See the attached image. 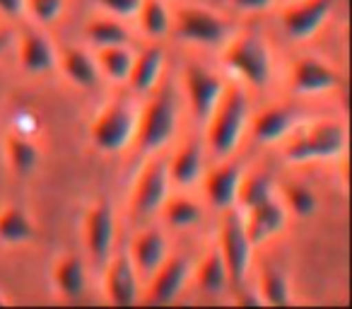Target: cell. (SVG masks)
<instances>
[{
	"instance_id": "cell-1",
	"label": "cell",
	"mask_w": 352,
	"mask_h": 309,
	"mask_svg": "<svg viewBox=\"0 0 352 309\" xmlns=\"http://www.w3.org/2000/svg\"><path fill=\"white\" fill-rule=\"evenodd\" d=\"M249 121V97L239 85H225L220 99L210 116L206 118L208 126V147L217 158H227L236 150Z\"/></svg>"
},
{
	"instance_id": "cell-2",
	"label": "cell",
	"mask_w": 352,
	"mask_h": 309,
	"mask_svg": "<svg viewBox=\"0 0 352 309\" xmlns=\"http://www.w3.org/2000/svg\"><path fill=\"white\" fill-rule=\"evenodd\" d=\"M179 123V104L171 83H157L155 94L138 116L135 140L142 152H157L171 140Z\"/></svg>"
},
{
	"instance_id": "cell-3",
	"label": "cell",
	"mask_w": 352,
	"mask_h": 309,
	"mask_svg": "<svg viewBox=\"0 0 352 309\" xmlns=\"http://www.w3.org/2000/svg\"><path fill=\"white\" fill-rule=\"evenodd\" d=\"M285 145V158L289 162H309V160H336L345 152V128L338 121H314L304 128L289 133Z\"/></svg>"
},
{
	"instance_id": "cell-4",
	"label": "cell",
	"mask_w": 352,
	"mask_h": 309,
	"mask_svg": "<svg viewBox=\"0 0 352 309\" xmlns=\"http://www.w3.org/2000/svg\"><path fill=\"white\" fill-rule=\"evenodd\" d=\"M138 107L131 99H111L102 111L97 114V118L89 126V136L92 142L104 152H118L126 150L133 140H135L138 131Z\"/></svg>"
},
{
	"instance_id": "cell-5",
	"label": "cell",
	"mask_w": 352,
	"mask_h": 309,
	"mask_svg": "<svg viewBox=\"0 0 352 309\" xmlns=\"http://www.w3.org/2000/svg\"><path fill=\"white\" fill-rule=\"evenodd\" d=\"M225 63L239 75L251 87H265L270 83L273 63H270V51L258 34L246 32L227 44Z\"/></svg>"
},
{
	"instance_id": "cell-6",
	"label": "cell",
	"mask_w": 352,
	"mask_h": 309,
	"mask_svg": "<svg viewBox=\"0 0 352 309\" xmlns=\"http://www.w3.org/2000/svg\"><path fill=\"white\" fill-rule=\"evenodd\" d=\"M169 169H166V160L162 155H152L142 169L138 172L135 184L131 191V213L135 220L155 215L162 208V203L169 196Z\"/></svg>"
},
{
	"instance_id": "cell-7",
	"label": "cell",
	"mask_w": 352,
	"mask_h": 309,
	"mask_svg": "<svg viewBox=\"0 0 352 309\" xmlns=\"http://www.w3.org/2000/svg\"><path fill=\"white\" fill-rule=\"evenodd\" d=\"M217 249H220L222 259H225L227 273H230V285L246 280L251 268V254H254L256 246L246 237L241 215L236 211H232V208H227L225 217H222L220 244H217Z\"/></svg>"
},
{
	"instance_id": "cell-8",
	"label": "cell",
	"mask_w": 352,
	"mask_h": 309,
	"mask_svg": "<svg viewBox=\"0 0 352 309\" xmlns=\"http://www.w3.org/2000/svg\"><path fill=\"white\" fill-rule=\"evenodd\" d=\"M176 36L201 46L225 44L230 36V25L208 8L186 6L176 12Z\"/></svg>"
},
{
	"instance_id": "cell-9",
	"label": "cell",
	"mask_w": 352,
	"mask_h": 309,
	"mask_svg": "<svg viewBox=\"0 0 352 309\" xmlns=\"http://www.w3.org/2000/svg\"><path fill=\"white\" fill-rule=\"evenodd\" d=\"M191 273V264L186 256H166L164 264L150 275V285L145 290L147 304H171L184 290Z\"/></svg>"
},
{
	"instance_id": "cell-10",
	"label": "cell",
	"mask_w": 352,
	"mask_h": 309,
	"mask_svg": "<svg viewBox=\"0 0 352 309\" xmlns=\"http://www.w3.org/2000/svg\"><path fill=\"white\" fill-rule=\"evenodd\" d=\"M336 0H302L283 10V30L292 41H307L328 20Z\"/></svg>"
},
{
	"instance_id": "cell-11",
	"label": "cell",
	"mask_w": 352,
	"mask_h": 309,
	"mask_svg": "<svg viewBox=\"0 0 352 309\" xmlns=\"http://www.w3.org/2000/svg\"><path fill=\"white\" fill-rule=\"evenodd\" d=\"M85 237L87 249L97 264H107L113 254V239H116V225H113V208L109 198H99L85 217Z\"/></svg>"
},
{
	"instance_id": "cell-12",
	"label": "cell",
	"mask_w": 352,
	"mask_h": 309,
	"mask_svg": "<svg viewBox=\"0 0 352 309\" xmlns=\"http://www.w3.org/2000/svg\"><path fill=\"white\" fill-rule=\"evenodd\" d=\"M241 222H244V232L249 237V242L254 246H258L285 230V225H287V208L283 206V201H278L273 196L268 201L258 203V206L246 208L244 215H241Z\"/></svg>"
},
{
	"instance_id": "cell-13",
	"label": "cell",
	"mask_w": 352,
	"mask_h": 309,
	"mask_svg": "<svg viewBox=\"0 0 352 309\" xmlns=\"http://www.w3.org/2000/svg\"><path fill=\"white\" fill-rule=\"evenodd\" d=\"M107 295H109V302L121 304V307L140 302V278H138V270L133 266L128 251L109 256Z\"/></svg>"
},
{
	"instance_id": "cell-14",
	"label": "cell",
	"mask_w": 352,
	"mask_h": 309,
	"mask_svg": "<svg viewBox=\"0 0 352 309\" xmlns=\"http://www.w3.org/2000/svg\"><path fill=\"white\" fill-rule=\"evenodd\" d=\"M289 85L297 94H326L340 85V75L321 58L304 56L294 63Z\"/></svg>"
},
{
	"instance_id": "cell-15",
	"label": "cell",
	"mask_w": 352,
	"mask_h": 309,
	"mask_svg": "<svg viewBox=\"0 0 352 309\" xmlns=\"http://www.w3.org/2000/svg\"><path fill=\"white\" fill-rule=\"evenodd\" d=\"M184 78H186V92H188V102H191V111L196 114V118L206 121L212 109H215L217 99H220L222 89H225V83L215 73L203 68V65H188Z\"/></svg>"
},
{
	"instance_id": "cell-16",
	"label": "cell",
	"mask_w": 352,
	"mask_h": 309,
	"mask_svg": "<svg viewBox=\"0 0 352 309\" xmlns=\"http://www.w3.org/2000/svg\"><path fill=\"white\" fill-rule=\"evenodd\" d=\"M128 256H131L133 266L138 270V278H150L169 256V246L160 230H142L133 237L131 246H128Z\"/></svg>"
},
{
	"instance_id": "cell-17",
	"label": "cell",
	"mask_w": 352,
	"mask_h": 309,
	"mask_svg": "<svg viewBox=\"0 0 352 309\" xmlns=\"http://www.w3.org/2000/svg\"><path fill=\"white\" fill-rule=\"evenodd\" d=\"M56 49L44 32L36 27H25L20 34V65L27 73H49L56 65Z\"/></svg>"
},
{
	"instance_id": "cell-18",
	"label": "cell",
	"mask_w": 352,
	"mask_h": 309,
	"mask_svg": "<svg viewBox=\"0 0 352 309\" xmlns=\"http://www.w3.org/2000/svg\"><path fill=\"white\" fill-rule=\"evenodd\" d=\"M241 164L239 162H222L206 177L208 201L220 211H227L236 203V189L241 182Z\"/></svg>"
},
{
	"instance_id": "cell-19",
	"label": "cell",
	"mask_w": 352,
	"mask_h": 309,
	"mask_svg": "<svg viewBox=\"0 0 352 309\" xmlns=\"http://www.w3.org/2000/svg\"><path fill=\"white\" fill-rule=\"evenodd\" d=\"M166 169L176 187H193L203 177V145L198 138H188L171 160H166Z\"/></svg>"
},
{
	"instance_id": "cell-20",
	"label": "cell",
	"mask_w": 352,
	"mask_h": 309,
	"mask_svg": "<svg viewBox=\"0 0 352 309\" xmlns=\"http://www.w3.org/2000/svg\"><path fill=\"white\" fill-rule=\"evenodd\" d=\"M164 49L147 46L138 56H133L131 75H128L126 83L135 92H152L162 80V73H164Z\"/></svg>"
},
{
	"instance_id": "cell-21",
	"label": "cell",
	"mask_w": 352,
	"mask_h": 309,
	"mask_svg": "<svg viewBox=\"0 0 352 309\" xmlns=\"http://www.w3.org/2000/svg\"><path fill=\"white\" fill-rule=\"evenodd\" d=\"M297 126V114L287 107H270L261 111L254 121V138L258 142H278L285 140Z\"/></svg>"
},
{
	"instance_id": "cell-22",
	"label": "cell",
	"mask_w": 352,
	"mask_h": 309,
	"mask_svg": "<svg viewBox=\"0 0 352 309\" xmlns=\"http://www.w3.org/2000/svg\"><path fill=\"white\" fill-rule=\"evenodd\" d=\"M54 285L63 297L68 299H78L80 295L85 292V285H87V278H85V266L82 261L75 254H68L63 259L56 261L54 266Z\"/></svg>"
},
{
	"instance_id": "cell-23",
	"label": "cell",
	"mask_w": 352,
	"mask_h": 309,
	"mask_svg": "<svg viewBox=\"0 0 352 309\" xmlns=\"http://www.w3.org/2000/svg\"><path fill=\"white\" fill-rule=\"evenodd\" d=\"M198 285L206 295H222L230 288V273H227L225 259L217 246L208 249L203 256L201 266H198Z\"/></svg>"
},
{
	"instance_id": "cell-24",
	"label": "cell",
	"mask_w": 352,
	"mask_h": 309,
	"mask_svg": "<svg viewBox=\"0 0 352 309\" xmlns=\"http://www.w3.org/2000/svg\"><path fill=\"white\" fill-rule=\"evenodd\" d=\"M63 70L78 87H94L99 83V65L82 49H65L63 51Z\"/></svg>"
},
{
	"instance_id": "cell-25",
	"label": "cell",
	"mask_w": 352,
	"mask_h": 309,
	"mask_svg": "<svg viewBox=\"0 0 352 309\" xmlns=\"http://www.w3.org/2000/svg\"><path fill=\"white\" fill-rule=\"evenodd\" d=\"M34 237V225L20 206L0 208V242L3 244H22Z\"/></svg>"
},
{
	"instance_id": "cell-26",
	"label": "cell",
	"mask_w": 352,
	"mask_h": 309,
	"mask_svg": "<svg viewBox=\"0 0 352 309\" xmlns=\"http://www.w3.org/2000/svg\"><path fill=\"white\" fill-rule=\"evenodd\" d=\"M258 295L263 304H289L292 302V290H289L287 275L278 266L263 264L258 273Z\"/></svg>"
},
{
	"instance_id": "cell-27",
	"label": "cell",
	"mask_w": 352,
	"mask_h": 309,
	"mask_svg": "<svg viewBox=\"0 0 352 309\" xmlns=\"http://www.w3.org/2000/svg\"><path fill=\"white\" fill-rule=\"evenodd\" d=\"M97 65L109 80H113V83H126L128 75H131L133 54L126 49V44L99 46Z\"/></svg>"
},
{
	"instance_id": "cell-28",
	"label": "cell",
	"mask_w": 352,
	"mask_h": 309,
	"mask_svg": "<svg viewBox=\"0 0 352 309\" xmlns=\"http://www.w3.org/2000/svg\"><path fill=\"white\" fill-rule=\"evenodd\" d=\"M6 152L8 160H10V167L15 169L20 177L34 172L36 162H39V150L30 138L20 136V133H10L6 138Z\"/></svg>"
},
{
	"instance_id": "cell-29",
	"label": "cell",
	"mask_w": 352,
	"mask_h": 309,
	"mask_svg": "<svg viewBox=\"0 0 352 309\" xmlns=\"http://www.w3.org/2000/svg\"><path fill=\"white\" fill-rule=\"evenodd\" d=\"M275 196V187L273 179L263 172H251V174H241L239 189H236V203L241 208H251L258 206V203L268 201V198Z\"/></svg>"
},
{
	"instance_id": "cell-30",
	"label": "cell",
	"mask_w": 352,
	"mask_h": 309,
	"mask_svg": "<svg viewBox=\"0 0 352 309\" xmlns=\"http://www.w3.org/2000/svg\"><path fill=\"white\" fill-rule=\"evenodd\" d=\"M135 15L140 17L142 32H145L147 36H155V39L164 36L171 27V15L162 0H142Z\"/></svg>"
},
{
	"instance_id": "cell-31",
	"label": "cell",
	"mask_w": 352,
	"mask_h": 309,
	"mask_svg": "<svg viewBox=\"0 0 352 309\" xmlns=\"http://www.w3.org/2000/svg\"><path fill=\"white\" fill-rule=\"evenodd\" d=\"M164 213L166 222L171 227H179V230H186V227H193L198 220H201V208L198 203H193L191 198L186 196H166V201L162 203L160 208Z\"/></svg>"
},
{
	"instance_id": "cell-32",
	"label": "cell",
	"mask_w": 352,
	"mask_h": 309,
	"mask_svg": "<svg viewBox=\"0 0 352 309\" xmlns=\"http://www.w3.org/2000/svg\"><path fill=\"white\" fill-rule=\"evenodd\" d=\"M87 39L97 46H116V44H128L131 34L121 22L111 20V17H97L87 25Z\"/></svg>"
},
{
	"instance_id": "cell-33",
	"label": "cell",
	"mask_w": 352,
	"mask_h": 309,
	"mask_svg": "<svg viewBox=\"0 0 352 309\" xmlns=\"http://www.w3.org/2000/svg\"><path fill=\"white\" fill-rule=\"evenodd\" d=\"M283 206L287 208V213H294L297 217H309L316 211L318 201L311 189L294 182V184L283 187Z\"/></svg>"
},
{
	"instance_id": "cell-34",
	"label": "cell",
	"mask_w": 352,
	"mask_h": 309,
	"mask_svg": "<svg viewBox=\"0 0 352 309\" xmlns=\"http://www.w3.org/2000/svg\"><path fill=\"white\" fill-rule=\"evenodd\" d=\"M65 0H25V10L41 25H51L60 17Z\"/></svg>"
},
{
	"instance_id": "cell-35",
	"label": "cell",
	"mask_w": 352,
	"mask_h": 309,
	"mask_svg": "<svg viewBox=\"0 0 352 309\" xmlns=\"http://www.w3.org/2000/svg\"><path fill=\"white\" fill-rule=\"evenodd\" d=\"M142 0H99V6L109 10L113 17H133Z\"/></svg>"
},
{
	"instance_id": "cell-36",
	"label": "cell",
	"mask_w": 352,
	"mask_h": 309,
	"mask_svg": "<svg viewBox=\"0 0 352 309\" xmlns=\"http://www.w3.org/2000/svg\"><path fill=\"white\" fill-rule=\"evenodd\" d=\"M232 288H234L236 304H246V307H256V304H263V299H261V295H258V288H249V285H246V280H241V283L232 285Z\"/></svg>"
},
{
	"instance_id": "cell-37",
	"label": "cell",
	"mask_w": 352,
	"mask_h": 309,
	"mask_svg": "<svg viewBox=\"0 0 352 309\" xmlns=\"http://www.w3.org/2000/svg\"><path fill=\"white\" fill-rule=\"evenodd\" d=\"M239 10H246V12H261L265 10V8H270V3L273 0H232Z\"/></svg>"
},
{
	"instance_id": "cell-38",
	"label": "cell",
	"mask_w": 352,
	"mask_h": 309,
	"mask_svg": "<svg viewBox=\"0 0 352 309\" xmlns=\"http://www.w3.org/2000/svg\"><path fill=\"white\" fill-rule=\"evenodd\" d=\"M0 12L10 17H20L25 12V0H0Z\"/></svg>"
},
{
	"instance_id": "cell-39",
	"label": "cell",
	"mask_w": 352,
	"mask_h": 309,
	"mask_svg": "<svg viewBox=\"0 0 352 309\" xmlns=\"http://www.w3.org/2000/svg\"><path fill=\"white\" fill-rule=\"evenodd\" d=\"M10 46V32H6V30H0V54Z\"/></svg>"
},
{
	"instance_id": "cell-40",
	"label": "cell",
	"mask_w": 352,
	"mask_h": 309,
	"mask_svg": "<svg viewBox=\"0 0 352 309\" xmlns=\"http://www.w3.org/2000/svg\"><path fill=\"white\" fill-rule=\"evenodd\" d=\"M0 304H8V297H6V295H0Z\"/></svg>"
}]
</instances>
